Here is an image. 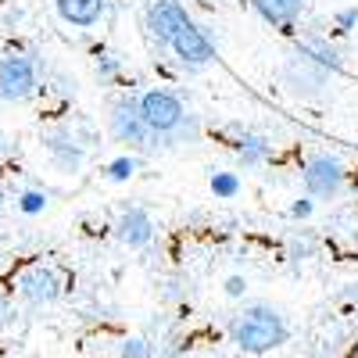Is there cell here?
Instances as JSON below:
<instances>
[{
	"label": "cell",
	"mask_w": 358,
	"mask_h": 358,
	"mask_svg": "<svg viewBox=\"0 0 358 358\" xmlns=\"http://www.w3.org/2000/svg\"><path fill=\"white\" fill-rule=\"evenodd\" d=\"M312 212H315V197H308V194L290 204V219H308Z\"/></svg>",
	"instance_id": "cell-22"
},
{
	"label": "cell",
	"mask_w": 358,
	"mask_h": 358,
	"mask_svg": "<svg viewBox=\"0 0 358 358\" xmlns=\"http://www.w3.org/2000/svg\"><path fill=\"white\" fill-rule=\"evenodd\" d=\"M11 319H15L11 294H8V287H0V330H4V326H11Z\"/></svg>",
	"instance_id": "cell-23"
},
{
	"label": "cell",
	"mask_w": 358,
	"mask_h": 358,
	"mask_svg": "<svg viewBox=\"0 0 358 358\" xmlns=\"http://www.w3.org/2000/svg\"><path fill=\"white\" fill-rule=\"evenodd\" d=\"M351 358H358V351H355V355H351Z\"/></svg>",
	"instance_id": "cell-30"
},
{
	"label": "cell",
	"mask_w": 358,
	"mask_h": 358,
	"mask_svg": "<svg viewBox=\"0 0 358 358\" xmlns=\"http://www.w3.org/2000/svg\"><path fill=\"white\" fill-rule=\"evenodd\" d=\"M229 344L244 355H268L290 341V322L283 319L280 308L273 305H248L244 312H236L226 326Z\"/></svg>",
	"instance_id": "cell-1"
},
{
	"label": "cell",
	"mask_w": 358,
	"mask_h": 358,
	"mask_svg": "<svg viewBox=\"0 0 358 358\" xmlns=\"http://www.w3.org/2000/svg\"><path fill=\"white\" fill-rule=\"evenodd\" d=\"M118 358H155L151 341L147 337H126L122 348H118Z\"/></svg>",
	"instance_id": "cell-19"
},
{
	"label": "cell",
	"mask_w": 358,
	"mask_h": 358,
	"mask_svg": "<svg viewBox=\"0 0 358 358\" xmlns=\"http://www.w3.org/2000/svg\"><path fill=\"white\" fill-rule=\"evenodd\" d=\"M315 358H330V355H315Z\"/></svg>",
	"instance_id": "cell-29"
},
{
	"label": "cell",
	"mask_w": 358,
	"mask_h": 358,
	"mask_svg": "<svg viewBox=\"0 0 358 358\" xmlns=\"http://www.w3.org/2000/svg\"><path fill=\"white\" fill-rule=\"evenodd\" d=\"M251 4L262 15V22H268L273 29H290L308 11V0H251Z\"/></svg>",
	"instance_id": "cell-14"
},
{
	"label": "cell",
	"mask_w": 358,
	"mask_h": 358,
	"mask_svg": "<svg viewBox=\"0 0 358 358\" xmlns=\"http://www.w3.org/2000/svg\"><path fill=\"white\" fill-rule=\"evenodd\" d=\"M15 294L22 297L25 305H33V308H47L54 301H62V294H65V283H62V273H57L54 265L47 262H33V265H22L18 273H15Z\"/></svg>",
	"instance_id": "cell-7"
},
{
	"label": "cell",
	"mask_w": 358,
	"mask_h": 358,
	"mask_svg": "<svg viewBox=\"0 0 358 358\" xmlns=\"http://www.w3.org/2000/svg\"><path fill=\"white\" fill-rule=\"evenodd\" d=\"M315 251H319V241H315V236H308V233L290 236V241H287V258H290L294 265H301V262L315 258Z\"/></svg>",
	"instance_id": "cell-17"
},
{
	"label": "cell",
	"mask_w": 358,
	"mask_h": 358,
	"mask_svg": "<svg viewBox=\"0 0 358 358\" xmlns=\"http://www.w3.org/2000/svg\"><path fill=\"white\" fill-rule=\"evenodd\" d=\"M155 215H151V208H143V204H126L122 212H118L115 219V236H118V244H126L129 251H143L147 244L155 241Z\"/></svg>",
	"instance_id": "cell-11"
},
{
	"label": "cell",
	"mask_w": 358,
	"mask_h": 358,
	"mask_svg": "<svg viewBox=\"0 0 358 358\" xmlns=\"http://www.w3.org/2000/svg\"><path fill=\"white\" fill-rule=\"evenodd\" d=\"M301 187L315 201H337L348 187V165L330 151H312L301 162Z\"/></svg>",
	"instance_id": "cell-3"
},
{
	"label": "cell",
	"mask_w": 358,
	"mask_h": 358,
	"mask_svg": "<svg viewBox=\"0 0 358 358\" xmlns=\"http://www.w3.org/2000/svg\"><path fill=\"white\" fill-rule=\"evenodd\" d=\"M140 172V158L136 155H118V158H111L108 165H104V179H111V183H129V179Z\"/></svg>",
	"instance_id": "cell-15"
},
{
	"label": "cell",
	"mask_w": 358,
	"mask_h": 358,
	"mask_svg": "<svg viewBox=\"0 0 358 358\" xmlns=\"http://www.w3.org/2000/svg\"><path fill=\"white\" fill-rule=\"evenodd\" d=\"M0 158H8V136L0 133Z\"/></svg>",
	"instance_id": "cell-27"
},
{
	"label": "cell",
	"mask_w": 358,
	"mask_h": 358,
	"mask_svg": "<svg viewBox=\"0 0 358 358\" xmlns=\"http://www.w3.org/2000/svg\"><path fill=\"white\" fill-rule=\"evenodd\" d=\"M169 50H172L176 62L183 69H190V72L208 69L215 62V43H212V36H208L197 22H187L183 29H179V33L172 36V43H169Z\"/></svg>",
	"instance_id": "cell-9"
},
{
	"label": "cell",
	"mask_w": 358,
	"mask_h": 358,
	"mask_svg": "<svg viewBox=\"0 0 358 358\" xmlns=\"http://www.w3.org/2000/svg\"><path fill=\"white\" fill-rule=\"evenodd\" d=\"M165 358H194V355L187 351V344H176V348H169V351H165Z\"/></svg>",
	"instance_id": "cell-26"
},
{
	"label": "cell",
	"mask_w": 358,
	"mask_h": 358,
	"mask_svg": "<svg viewBox=\"0 0 358 358\" xmlns=\"http://www.w3.org/2000/svg\"><path fill=\"white\" fill-rule=\"evenodd\" d=\"M8 201V187H4V179H0V204Z\"/></svg>",
	"instance_id": "cell-28"
},
{
	"label": "cell",
	"mask_w": 358,
	"mask_h": 358,
	"mask_svg": "<svg viewBox=\"0 0 358 358\" xmlns=\"http://www.w3.org/2000/svg\"><path fill=\"white\" fill-rule=\"evenodd\" d=\"M136 101H140V115H143V122L151 126L155 140L176 133L179 126H183V118L190 115L187 104L179 101V94H172V90H165V86L143 90V94H136ZM155 140H151V147H155Z\"/></svg>",
	"instance_id": "cell-5"
},
{
	"label": "cell",
	"mask_w": 358,
	"mask_h": 358,
	"mask_svg": "<svg viewBox=\"0 0 358 358\" xmlns=\"http://www.w3.org/2000/svg\"><path fill=\"white\" fill-rule=\"evenodd\" d=\"M36 94H40V65L33 57L22 50L0 54V101L22 104V101H33Z\"/></svg>",
	"instance_id": "cell-6"
},
{
	"label": "cell",
	"mask_w": 358,
	"mask_h": 358,
	"mask_svg": "<svg viewBox=\"0 0 358 358\" xmlns=\"http://www.w3.org/2000/svg\"><path fill=\"white\" fill-rule=\"evenodd\" d=\"M47 204H50L47 190H22V194L15 197V208H18L22 215H43Z\"/></svg>",
	"instance_id": "cell-18"
},
{
	"label": "cell",
	"mask_w": 358,
	"mask_h": 358,
	"mask_svg": "<svg viewBox=\"0 0 358 358\" xmlns=\"http://www.w3.org/2000/svg\"><path fill=\"white\" fill-rule=\"evenodd\" d=\"M248 294V276H229L226 280V297H244Z\"/></svg>",
	"instance_id": "cell-24"
},
{
	"label": "cell",
	"mask_w": 358,
	"mask_h": 358,
	"mask_svg": "<svg viewBox=\"0 0 358 358\" xmlns=\"http://www.w3.org/2000/svg\"><path fill=\"white\" fill-rule=\"evenodd\" d=\"M40 143H43V151H47V162H50L57 172H69V176L83 172V165H86V158H90L86 140H83L72 126H65V122L43 129Z\"/></svg>",
	"instance_id": "cell-8"
},
{
	"label": "cell",
	"mask_w": 358,
	"mask_h": 358,
	"mask_svg": "<svg viewBox=\"0 0 358 358\" xmlns=\"http://www.w3.org/2000/svg\"><path fill=\"white\" fill-rule=\"evenodd\" d=\"M208 190L215 194V201H233L236 194H241V176L236 172H212V179H208Z\"/></svg>",
	"instance_id": "cell-16"
},
{
	"label": "cell",
	"mask_w": 358,
	"mask_h": 358,
	"mask_svg": "<svg viewBox=\"0 0 358 358\" xmlns=\"http://www.w3.org/2000/svg\"><path fill=\"white\" fill-rule=\"evenodd\" d=\"M187 22H190V15L183 11L179 0H147V8H143V29H147V36H151L155 47H165V50H169L172 36Z\"/></svg>",
	"instance_id": "cell-10"
},
{
	"label": "cell",
	"mask_w": 358,
	"mask_h": 358,
	"mask_svg": "<svg viewBox=\"0 0 358 358\" xmlns=\"http://www.w3.org/2000/svg\"><path fill=\"white\" fill-rule=\"evenodd\" d=\"M341 301H344V305H351V308H358V280H351V283L341 290Z\"/></svg>",
	"instance_id": "cell-25"
},
{
	"label": "cell",
	"mask_w": 358,
	"mask_h": 358,
	"mask_svg": "<svg viewBox=\"0 0 358 358\" xmlns=\"http://www.w3.org/2000/svg\"><path fill=\"white\" fill-rule=\"evenodd\" d=\"M334 29H337V33H355V29H358V8H344V11H337L334 15Z\"/></svg>",
	"instance_id": "cell-21"
},
{
	"label": "cell",
	"mask_w": 358,
	"mask_h": 358,
	"mask_svg": "<svg viewBox=\"0 0 358 358\" xmlns=\"http://www.w3.org/2000/svg\"><path fill=\"white\" fill-rule=\"evenodd\" d=\"M334 79H337V69L326 65L308 43L290 50L280 65V86L294 101H326L334 94Z\"/></svg>",
	"instance_id": "cell-2"
},
{
	"label": "cell",
	"mask_w": 358,
	"mask_h": 358,
	"mask_svg": "<svg viewBox=\"0 0 358 358\" xmlns=\"http://www.w3.org/2000/svg\"><path fill=\"white\" fill-rule=\"evenodd\" d=\"M57 18L72 29H94L104 11H108V0H54Z\"/></svg>",
	"instance_id": "cell-13"
},
{
	"label": "cell",
	"mask_w": 358,
	"mask_h": 358,
	"mask_svg": "<svg viewBox=\"0 0 358 358\" xmlns=\"http://www.w3.org/2000/svg\"><path fill=\"white\" fill-rule=\"evenodd\" d=\"M233 155H236V165L251 172V169H262V165L273 162V155H276V143L268 140L265 133L244 129L241 136H236V143H233Z\"/></svg>",
	"instance_id": "cell-12"
},
{
	"label": "cell",
	"mask_w": 358,
	"mask_h": 358,
	"mask_svg": "<svg viewBox=\"0 0 358 358\" xmlns=\"http://www.w3.org/2000/svg\"><path fill=\"white\" fill-rule=\"evenodd\" d=\"M108 133H111L115 143L129 147V151H147V147H151V140H155L151 126H147L143 115H140V101H136L133 94L115 97V101L108 104Z\"/></svg>",
	"instance_id": "cell-4"
},
{
	"label": "cell",
	"mask_w": 358,
	"mask_h": 358,
	"mask_svg": "<svg viewBox=\"0 0 358 358\" xmlns=\"http://www.w3.org/2000/svg\"><path fill=\"white\" fill-rule=\"evenodd\" d=\"M118 72H122V62H118L115 54H101V57H97V79H101V83H111Z\"/></svg>",
	"instance_id": "cell-20"
}]
</instances>
